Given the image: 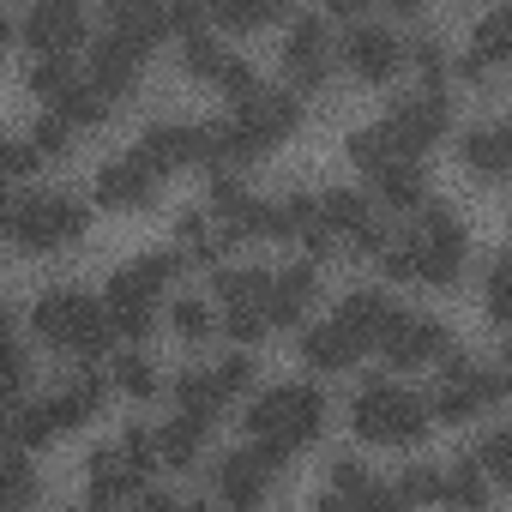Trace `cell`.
<instances>
[{
	"instance_id": "obj_4",
	"label": "cell",
	"mask_w": 512,
	"mask_h": 512,
	"mask_svg": "<svg viewBox=\"0 0 512 512\" xmlns=\"http://www.w3.org/2000/svg\"><path fill=\"white\" fill-rule=\"evenodd\" d=\"M175 266H181V253H145V260L121 266L109 278V302H103L109 326L127 332V338H145L157 326V308H163V290H169V272Z\"/></svg>"
},
{
	"instance_id": "obj_54",
	"label": "cell",
	"mask_w": 512,
	"mask_h": 512,
	"mask_svg": "<svg viewBox=\"0 0 512 512\" xmlns=\"http://www.w3.org/2000/svg\"><path fill=\"white\" fill-rule=\"evenodd\" d=\"M320 7H326V13H338V19H350V13H362V7H368V0H320Z\"/></svg>"
},
{
	"instance_id": "obj_7",
	"label": "cell",
	"mask_w": 512,
	"mask_h": 512,
	"mask_svg": "<svg viewBox=\"0 0 512 512\" xmlns=\"http://www.w3.org/2000/svg\"><path fill=\"white\" fill-rule=\"evenodd\" d=\"M506 398V374L500 368H488V362H452L446 368V386L434 392V416L440 422H470V416H482L488 404H500Z\"/></svg>"
},
{
	"instance_id": "obj_6",
	"label": "cell",
	"mask_w": 512,
	"mask_h": 512,
	"mask_svg": "<svg viewBox=\"0 0 512 512\" xmlns=\"http://www.w3.org/2000/svg\"><path fill=\"white\" fill-rule=\"evenodd\" d=\"M356 434L374 446H410L428 434V404L392 380H368L356 392Z\"/></svg>"
},
{
	"instance_id": "obj_28",
	"label": "cell",
	"mask_w": 512,
	"mask_h": 512,
	"mask_svg": "<svg viewBox=\"0 0 512 512\" xmlns=\"http://www.w3.org/2000/svg\"><path fill=\"white\" fill-rule=\"evenodd\" d=\"M464 163L482 175V181H500L512 169V133L506 127H476L464 133Z\"/></svg>"
},
{
	"instance_id": "obj_57",
	"label": "cell",
	"mask_w": 512,
	"mask_h": 512,
	"mask_svg": "<svg viewBox=\"0 0 512 512\" xmlns=\"http://www.w3.org/2000/svg\"><path fill=\"white\" fill-rule=\"evenodd\" d=\"M0 332H7V308H0Z\"/></svg>"
},
{
	"instance_id": "obj_14",
	"label": "cell",
	"mask_w": 512,
	"mask_h": 512,
	"mask_svg": "<svg viewBox=\"0 0 512 512\" xmlns=\"http://www.w3.org/2000/svg\"><path fill=\"white\" fill-rule=\"evenodd\" d=\"M326 67H332V37H326V25H320V19H296L290 37H284V73L296 79V91H320Z\"/></svg>"
},
{
	"instance_id": "obj_12",
	"label": "cell",
	"mask_w": 512,
	"mask_h": 512,
	"mask_svg": "<svg viewBox=\"0 0 512 512\" xmlns=\"http://www.w3.org/2000/svg\"><path fill=\"white\" fill-rule=\"evenodd\" d=\"M320 205V217H326V229H332V241L338 247H356V253H380L386 247V229L374 223V211H368V199L362 193H350V187H332L326 199H314Z\"/></svg>"
},
{
	"instance_id": "obj_42",
	"label": "cell",
	"mask_w": 512,
	"mask_h": 512,
	"mask_svg": "<svg viewBox=\"0 0 512 512\" xmlns=\"http://www.w3.org/2000/svg\"><path fill=\"white\" fill-rule=\"evenodd\" d=\"M476 470H482V476H494V482H512V434H506V428H494V434L482 440Z\"/></svg>"
},
{
	"instance_id": "obj_45",
	"label": "cell",
	"mask_w": 512,
	"mask_h": 512,
	"mask_svg": "<svg viewBox=\"0 0 512 512\" xmlns=\"http://www.w3.org/2000/svg\"><path fill=\"white\" fill-rule=\"evenodd\" d=\"M67 145H73V127H67V121H61V115L49 109V115H43V121L31 127V151H37V157H61Z\"/></svg>"
},
{
	"instance_id": "obj_38",
	"label": "cell",
	"mask_w": 512,
	"mask_h": 512,
	"mask_svg": "<svg viewBox=\"0 0 512 512\" xmlns=\"http://www.w3.org/2000/svg\"><path fill=\"white\" fill-rule=\"evenodd\" d=\"M440 500H452V506H470V512L488 500V476L476 470V458H458V470L440 482Z\"/></svg>"
},
{
	"instance_id": "obj_21",
	"label": "cell",
	"mask_w": 512,
	"mask_h": 512,
	"mask_svg": "<svg viewBox=\"0 0 512 512\" xmlns=\"http://www.w3.org/2000/svg\"><path fill=\"white\" fill-rule=\"evenodd\" d=\"M139 61H145L139 49H127L121 37H103V43L91 49V73H85V79H91L103 97H127V91L139 85Z\"/></svg>"
},
{
	"instance_id": "obj_39",
	"label": "cell",
	"mask_w": 512,
	"mask_h": 512,
	"mask_svg": "<svg viewBox=\"0 0 512 512\" xmlns=\"http://www.w3.org/2000/svg\"><path fill=\"white\" fill-rule=\"evenodd\" d=\"M67 79H73V67H67V55H37V61L25 67V85H31L37 97H49V103H55V97L67 91Z\"/></svg>"
},
{
	"instance_id": "obj_58",
	"label": "cell",
	"mask_w": 512,
	"mask_h": 512,
	"mask_svg": "<svg viewBox=\"0 0 512 512\" xmlns=\"http://www.w3.org/2000/svg\"><path fill=\"white\" fill-rule=\"evenodd\" d=\"M0 205H7V181H0Z\"/></svg>"
},
{
	"instance_id": "obj_15",
	"label": "cell",
	"mask_w": 512,
	"mask_h": 512,
	"mask_svg": "<svg viewBox=\"0 0 512 512\" xmlns=\"http://www.w3.org/2000/svg\"><path fill=\"white\" fill-rule=\"evenodd\" d=\"M344 61H350V73H356V79L386 85V79H398V73H404V43H398L386 25H362V31H350Z\"/></svg>"
},
{
	"instance_id": "obj_37",
	"label": "cell",
	"mask_w": 512,
	"mask_h": 512,
	"mask_svg": "<svg viewBox=\"0 0 512 512\" xmlns=\"http://www.w3.org/2000/svg\"><path fill=\"white\" fill-rule=\"evenodd\" d=\"M217 61H223V43H217V37H211L205 25L181 37V67H187V73H193L199 85H211V73H217Z\"/></svg>"
},
{
	"instance_id": "obj_55",
	"label": "cell",
	"mask_w": 512,
	"mask_h": 512,
	"mask_svg": "<svg viewBox=\"0 0 512 512\" xmlns=\"http://www.w3.org/2000/svg\"><path fill=\"white\" fill-rule=\"evenodd\" d=\"M7 37H13V25H7V13H0V55H7Z\"/></svg>"
},
{
	"instance_id": "obj_56",
	"label": "cell",
	"mask_w": 512,
	"mask_h": 512,
	"mask_svg": "<svg viewBox=\"0 0 512 512\" xmlns=\"http://www.w3.org/2000/svg\"><path fill=\"white\" fill-rule=\"evenodd\" d=\"M386 7H398V13H416V7H422V0H386Z\"/></svg>"
},
{
	"instance_id": "obj_31",
	"label": "cell",
	"mask_w": 512,
	"mask_h": 512,
	"mask_svg": "<svg viewBox=\"0 0 512 512\" xmlns=\"http://www.w3.org/2000/svg\"><path fill=\"white\" fill-rule=\"evenodd\" d=\"M223 386H217V374L211 368H193V374H181L175 380V410H187V416H199V422H211V416H223Z\"/></svg>"
},
{
	"instance_id": "obj_40",
	"label": "cell",
	"mask_w": 512,
	"mask_h": 512,
	"mask_svg": "<svg viewBox=\"0 0 512 512\" xmlns=\"http://www.w3.org/2000/svg\"><path fill=\"white\" fill-rule=\"evenodd\" d=\"M223 332H229L235 344H260V338L272 332V320H266V308H260V302H235V308L223 314Z\"/></svg>"
},
{
	"instance_id": "obj_43",
	"label": "cell",
	"mask_w": 512,
	"mask_h": 512,
	"mask_svg": "<svg viewBox=\"0 0 512 512\" xmlns=\"http://www.w3.org/2000/svg\"><path fill=\"white\" fill-rule=\"evenodd\" d=\"M151 7H157L163 31H175V37H187V31L205 25V0H151Z\"/></svg>"
},
{
	"instance_id": "obj_33",
	"label": "cell",
	"mask_w": 512,
	"mask_h": 512,
	"mask_svg": "<svg viewBox=\"0 0 512 512\" xmlns=\"http://www.w3.org/2000/svg\"><path fill=\"white\" fill-rule=\"evenodd\" d=\"M175 235H181V253H187V260H223V247H229V229H223L217 217H205V211H187Z\"/></svg>"
},
{
	"instance_id": "obj_19",
	"label": "cell",
	"mask_w": 512,
	"mask_h": 512,
	"mask_svg": "<svg viewBox=\"0 0 512 512\" xmlns=\"http://www.w3.org/2000/svg\"><path fill=\"white\" fill-rule=\"evenodd\" d=\"M512 61V19L506 13H488L470 37V55H464V79L470 85H488V73H500Z\"/></svg>"
},
{
	"instance_id": "obj_44",
	"label": "cell",
	"mask_w": 512,
	"mask_h": 512,
	"mask_svg": "<svg viewBox=\"0 0 512 512\" xmlns=\"http://www.w3.org/2000/svg\"><path fill=\"white\" fill-rule=\"evenodd\" d=\"M211 85H217L223 97H253V91H260V79H253V67H247V61H235V55H223V61H217Z\"/></svg>"
},
{
	"instance_id": "obj_8",
	"label": "cell",
	"mask_w": 512,
	"mask_h": 512,
	"mask_svg": "<svg viewBox=\"0 0 512 512\" xmlns=\"http://www.w3.org/2000/svg\"><path fill=\"white\" fill-rule=\"evenodd\" d=\"M392 368H428V362H440L446 350H452V338H446V326L434 320V314H398L392 308V320H386V332H380V344H374Z\"/></svg>"
},
{
	"instance_id": "obj_51",
	"label": "cell",
	"mask_w": 512,
	"mask_h": 512,
	"mask_svg": "<svg viewBox=\"0 0 512 512\" xmlns=\"http://www.w3.org/2000/svg\"><path fill=\"white\" fill-rule=\"evenodd\" d=\"M43 157L31 151V145H19V139H0V181H13V175H25V169H37Z\"/></svg>"
},
{
	"instance_id": "obj_24",
	"label": "cell",
	"mask_w": 512,
	"mask_h": 512,
	"mask_svg": "<svg viewBox=\"0 0 512 512\" xmlns=\"http://www.w3.org/2000/svg\"><path fill=\"white\" fill-rule=\"evenodd\" d=\"M356 356H362V344H356L338 320H320V326H308V332H302V362H308V368H320V374L356 368Z\"/></svg>"
},
{
	"instance_id": "obj_29",
	"label": "cell",
	"mask_w": 512,
	"mask_h": 512,
	"mask_svg": "<svg viewBox=\"0 0 512 512\" xmlns=\"http://www.w3.org/2000/svg\"><path fill=\"white\" fill-rule=\"evenodd\" d=\"M374 181H380V199H386L392 211H416V205L428 199V175H422L416 157H392Z\"/></svg>"
},
{
	"instance_id": "obj_20",
	"label": "cell",
	"mask_w": 512,
	"mask_h": 512,
	"mask_svg": "<svg viewBox=\"0 0 512 512\" xmlns=\"http://www.w3.org/2000/svg\"><path fill=\"white\" fill-rule=\"evenodd\" d=\"M139 157H145L157 175H169V169H181V163H199V127H187V121H157V127H145Z\"/></svg>"
},
{
	"instance_id": "obj_41",
	"label": "cell",
	"mask_w": 512,
	"mask_h": 512,
	"mask_svg": "<svg viewBox=\"0 0 512 512\" xmlns=\"http://www.w3.org/2000/svg\"><path fill=\"white\" fill-rule=\"evenodd\" d=\"M169 320H175V332H181L187 344H205V338L217 332V320H211V308H205V302H193V296H181V302L169 308Z\"/></svg>"
},
{
	"instance_id": "obj_35",
	"label": "cell",
	"mask_w": 512,
	"mask_h": 512,
	"mask_svg": "<svg viewBox=\"0 0 512 512\" xmlns=\"http://www.w3.org/2000/svg\"><path fill=\"white\" fill-rule=\"evenodd\" d=\"M211 284H217L223 308H235V302H260V308H266L272 272H260V266H235V272H211Z\"/></svg>"
},
{
	"instance_id": "obj_5",
	"label": "cell",
	"mask_w": 512,
	"mask_h": 512,
	"mask_svg": "<svg viewBox=\"0 0 512 512\" xmlns=\"http://www.w3.org/2000/svg\"><path fill=\"white\" fill-rule=\"evenodd\" d=\"M31 332L55 350H73V356H103L115 326L103 314V302L79 296V290H49L37 308H31Z\"/></svg>"
},
{
	"instance_id": "obj_10",
	"label": "cell",
	"mask_w": 512,
	"mask_h": 512,
	"mask_svg": "<svg viewBox=\"0 0 512 512\" xmlns=\"http://www.w3.org/2000/svg\"><path fill=\"white\" fill-rule=\"evenodd\" d=\"M284 470V452L278 446H266V440H253L247 452H223V464H217V494L229 500V506H260L266 500V482Z\"/></svg>"
},
{
	"instance_id": "obj_49",
	"label": "cell",
	"mask_w": 512,
	"mask_h": 512,
	"mask_svg": "<svg viewBox=\"0 0 512 512\" xmlns=\"http://www.w3.org/2000/svg\"><path fill=\"white\" fill-rule=\"evenodd\" d=\"M211 374H217V386H223V398H241V392L253 386V362H247V356H223V362H217Z\"/></svg>"
},
{
	"instance_id": "obj_11",
	"label": "cell",
	"mask_w": 512,
	"mask_h": 512,
	"mask_svg": "<svg viewBox=\"0 0 512 512\" xmlns=\"http://www.w3.org/2000/svg\"><path fill=\"white\" fill-rule=\"evenodd\" d=\"M235 127L253 151H266V145H278L302 127V103H296V91H253V97H241Z\"/></svg>"
},
{
	"instance_id": "obj_16",
	"label": "cell",
	"mask_w": 512,
	"mask_h": 512,
	"mask_svg": "<svg viewBox=\"0 0 512 512\" xmlns=\"http://www.w3.org/2000/svg\"><path fill=\"white\" fill-rule=\"evenodd\" d=\"M97 199L109 205V211H145L151 199H157V169L133 151V157H115V163H103V175H97Z\"/></svg>"
},
{
	"instance_id": "obj_3",
	"label": "cell",
	"mask_w": 512,
	"mask_h": 512,
	"mask_svg": "<svg viewBox=\"0 0 512 512\" xmlns=\"http://www.w3.org/2000/svg\"><path fill=\"white\" fill-rule=\"evenodd\" d=\"M320 428H326V398L314 386H272L247 404V434L278 446L284 458L302 452L308 440H320Z\"/></svg>"
},
{
	"instance_id": "obj_34",
	"label": "cell",
	"mask_w": 512,
	"mask_h": 512,
	"mask_svg": "<svg viewBox=\"0 0 512 512\" xmlns=\"http://www.w3.org/2000/svg\"><path fill=\"white\" fill-rule=\"evenodd\" d=\"M344 151H350V163H356V169H362V175H380V169H386V163H392V157H404V151H398V145H392V133H386V127H380V121H374V127H356V133H350V145H344Z\"/></svg>"
},
{
	"instance_id": "obj_1",
	"label": "cell",
	"mask_w": 512,
	"mask_h": 512,
	"mask_svg": "<svg viewBox=\"0 0 512 512\" xmlns=\"http://www.w3.org/2000/svg\"><path fill=\"white\" fill-rule=\"evenodd\" d=\"M380 253H386V278L446 290V284H458V272H464V223H458L446 205H422L416 235H410L404 247H380Z\"/></svg>"
},
{
	"instance_id": "obj_26",
	"label": "cell",
	"mask_w": 512,
	"mask_h": 512,
	"mask_svg": "<svg viewBox=\"0 0 512 512\" xmlns=\"http://www.w3.org/2000/svg\"><path fill=\"white\" fill-rule=\"evenodd\" d=\"M199 452H205V422L187 416V410H175V416L157 428V464H169V470H193Z\"/></svg>"
},
{
	"instance_id": "obj_13",
	"label": "cell",
	"mask_w": 512,
	"mask_h": 512,
	"mask_svg": "<svg viewBox=\"0 0 512 512\" xmlns=\"http://www.w3.org/2000/svg\"><path fill=\"white\" fill-rule=\"evenodd\" d=\"M79 37H85L79 0H31V7H25V43L37 55H73Z\"/></svg>"
},
{
	"instance_id": "obj_9",
	"label": "cell",
	"mask_w": 512,
	"mask_h": 512,
	"mask_svg": "<svg viewBox=\"0 0 512 512\" xmlns=\"http://www.w3.org/2000/svg\"><path fill=\"white\" fill-rule=\"evenodd\" d=\"M386 133H392V145L404 151V157H422L446 127H452V109H446V97H440V85H428V91H416V97H404L386 121H380Z\"/></svg>"
},
{
	"instance_id": "obj_53",
	"label": "cell",
	"mask_w": 512,
	"mask_h": 512,
	"mask_svg": "<svg viewBox=\"0 0 512 512\" xmlns=\"http://www.w3.org/2000/svg\"><path fill=\"white\" fill-rule=\"evenodd\" d=\"M398 500H440V476L434 470H410L398 482Z\"/></svg>"
},
{
	"instance_id": "obj_2",
	"label": "cell",
	"mask_w": 512,
	"mask_h": 512,
	"mask_svg": "<svg viewBox=\"0 0 512 512\" xmlns=\"http://www.w3.org/2000/svg\"><path fill=\"white\" fill-rule=\"evenodd\" d=\"M85 223H91V211L73 193H31V199H7V205H0V235H7L13 247H25V253L67 247V241L85 235Z\"/></svg>"
},
{
	"instance_id": "obj_25",
	"label": "cell",
	"mask_w": 512,
	"mask_h": 512,
	"mask_svg": "<svg viewBox=\"0 0 512 512\" xmlns=\"http://www.w3.org/2000/svg\"><path fill=\"white\" fill-rule=\"evenodd\" d=\"M103 398H109V386L97 380V374H79V380H67L43 410H49V422H55V434L61 428H79V422H91L97 410H103Z\"/></svg>"
},
{
	"instance_id": "obj_18",
	"label": "cell",
	"mask_w": 512,
	"mask_h": 512,
	"mask_svg": "<svg viewBox=\"0 0 512 512\" xmlns=\"http://www.w3.org/2000/svg\"><path fill=\"white\" fill-rule=\"evenodd\" d=\"M139 488H145V470H133L121 446H97V452H91V500H97V506L139 500Z\"/></svg>"
},
{
	"instance_id": "obj_36",
	"label": "cell",
	"mask_w": 512,
	"mask_h": 512,
	"mask_svg": "<svg viewBox=\"0 0 512 512\" xmlns=\"http://www.w3.org/2000/svg\"><path fill=\"white\" fill-rule=\"evenodd\" d=\"M31 494H37L31 464L19 458V446H0V512H7V506H25Z\"/></svg>"
},
{
	"instance_id": "obj_32",
	"label": "cell",
	"mask_w": 512,
	"mask_h": 512,
	"mask_svg": "<svg viewBox=\"0 0 512 512\" xmlns=\"http://www.w3.org/2000/svg\"><path fill=\"white\" fill-rule=\"evenodd\" d=\"M284 13H290V0H211L205 19H217L229 31H260V25H272Z\"/></svg>"
},
{
	"instance_id": "obj_46",
	"label": "cell",
	"mask_w": 512,
	"mask_h": 512,
	"mask_svg": "<svg viewBox=\"0 0 512 512\" xmlns=\"http://www.w3.org/2000/svg\"><path fill=\"white\" fill-rule=\"evenodd\" d=\"M115 386H121L127 398H151V392H157V374H151L145 356H121V362H115Z\"/></svg>"
},
{
	"instance_id": "obj_48",
	"label": "cell",
	"mask_w": 512,
	"mask_h": 512,
	"mask_svg": "<svg viewBox=\"0 0 512 512\" xmlns=\"http://www.w3.org/2000/svg\"><path fill=\"white\" fill-rule=\"evenodd\" d=\"M115 446L127 452V464H133V470H145V476L157 470V434H151V428H127Z\"/></svg>"
},
{
	"instance_id": "obj_27",
	"label": "cell",
	"mask_w": 512,
	"mask_h": 512,
	"mask_svg": "<svg viewBox=\"0 0 512 512\" xmlns=\"http://www.w3.org/2000/svg\"><path fill=\"white\" fill-rule=\"evenodd\" d=\"M332 494H338L344 506H362V512H368V506H380V512H386V506H404L398 488H380L356 458H338V470H332Z\"/></svg>"
},
{
	"instance_id": "obj_23",
	"label": "cell",
	"mask_w": 512,
	"mask_h": 512,
	"mask_svg": "<svg viewBox=\"0 0 512 512\" xmlns=\"http://www.w3.org/2000/svg\"><path fill=\"white\" fill-rule=\"evenodd\" d=\"M109 37H121L127 49H139V55H151L169 31H163V19H157V7L151 0H109Z\"/></svg>"
},
{
	"instance_id": "obj_22",
	"label": "cell",
	"mask_w": 512,
	"mask_h": 512,
	"mask_svg": "<svg viewBox=\"0 0 512 512\" xmlns=\"http://www.w3.org/2000/svg\"><path fill=\"white\" fill-rule=\"evenodd\" d=\"M332 320L368 350V344H380V332H386V320H392V296H386V290H350Z\"/></svg>"
},
{
	"instance_id": "obj_47",
	"label": "cell",
	"mask_w": 512,
	"mask_h": 512,
	"mask_svg": "<svg viewBox=\"0 0 512 512\" xmlns=\"http://www.w3.org/2000/svg\"><path fill=\"white\" fill-rule=\"evenodd\" d=\"M25 368H31V350H25L13 332H0V386H7V392H19Z\"/></svg>"
},
{
	"instance_id": "obj_52",
	"label": "cell",
	"mask_w": 512,
	"mask_h": 512,
	"mask_svg": "<svg viewBox=\"0 0 512 512\" xmlns=\"http://www.w3.org/2000/svg\"><path fill=\"white\" fill-rule=\"evenodd\" d=\"M488 320H494V326L512 320V302H506V260L488 266Z\"/></svg>"
},
{
	"instance_id": "obj_30",
	"label": "cell",
	"mask_w": 512,
	"mask_h": 512,
	"mask_svg": "<svg viewBox=\"0 0 512 512\" xmlns=\"http://www.w3.org/2000/svg\"><path fill=\"white\" fill-rule=\"evenodd\" d=\"M109 103H115V97H103L91 79H79V73H73V79H67V91L55 97V115H61L67 127H103Z\"/></svg>"
},
{
	"instance_id": "obj_50",
	"label": "cell",
	"mask_w": 512,
	"mask_h": 512,
	"mask_svg": "<svg viewBox=\"0 0 512 512\" xmlns=\"http://www.w3.org/2000/svg\"><path fill=\"white\" fill-rule=\"evenodd\" d=\"M19 428H25V398L0 386V446H19Z\"/></svg>"
},
{
	"instance_id": "obj_17",
	"label": "cell",
	"mask_w": 512,
	"mask_h": 512,
	"mask_svg": "<svg viewBox=\"0 0 512 512\" xmlns=\"http://www.w3.org/2000/svg\"><path fill=\"white\" fill-rule=\"evenodd\" d=\"M320 296V272L314 266H290V272H272V290H266V320L272 326H296Z\"/></svg>"
}]
</instances>
